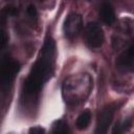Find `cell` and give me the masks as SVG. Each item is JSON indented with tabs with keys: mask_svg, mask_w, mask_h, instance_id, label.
<instances>
[{
	"mask_svg": "<svg viewBox=\"0 0 134 134\" xmlns=\"http://www.w3.org/2000/svg\"><path fill=\"white\" fill-rule=\"evenodd\" d=\"M1 36H2V39H1V47H3V46L6 44V41H7V39H6V34L4 32V30H2Z\"/></svg>",
	"mask_w": 134,
	"mask_h": 134,
	"instance_id": "13",
	"label": "cell"
},
{
	"mask_svg": "<svg viewBox=\"0 0 134 134\" xmlns=\"http://www.w3.org/2000/svg\"><path fill=\"white\" fill-rule=\"evenodd\" d=\"M116 109H117V106L115 104H110L102 109V111L98 114L95 133H106L108 131Z\"/></svg>",
	"mask_w": 134,
	"mask_h": 134,
	"instance_id": "7",
	"label": "cell"
},
{
	"mask_svg": "<svg viewBox=\"0 0 134 134\" xmlns=\"http://www.w3.org/2000/svg\"><path fill=\"white\" fill-rule=\"evenodd\" d=\"M26 13H27V15L30 17V18H36L37 17V9H36V7L31 4V5H28L27 6V8H26Z\"/></svg>",
	"mask_w": 134,
	"mask_h": 134,
	"instance_id": "11",
	"label": "cell"
},
{
	"mask_svg": "<svg viewBox=\"0 0 134 134\" xmlns=\"http://www.w3.org/2000/svg\"><path fill=\"white\" fill-rule=\"evenodd\" d=\"M98 15H99L100 20L107 25H111L116 21L115 10H114L113 6L108 2H105L99 6Z\"/></svg>",
	"mask_w": 134,
	"mask_h": 134,
	"instance_id": "8",
	"label": "cell"
},
{
	"mask_svg": "<svg viewBox=\"0 0 134 134\" xmlns=\"http://www.w3.org/2000/svg\"><path fill=\"white\" fill-rule=\"evenodd\" d=\"M84 41L89 48H99L105 42V35L102 26L96 22H89L84 29Z\"/></svg>",
	"mask_w": 134,
	"mask_h": 134,
	"instance_id": "4",
	"label": "cell"
},
{
	"mask_svg": "<svg viewBox=\"0 0 134 134\" xmlns=\"http://www.w3.org/2000/svg\"><path fill=\"white\" fill-rule=\"evenodd\" d=\"M68 131H69L68 130V124L65 120H63V119L57 120L52 125L51 132H53V133H67Z\"/></svg>",
	"mask_w": 134,
	"mask_h": 134,
	"instance_id": "10",
	"label": "cell"
},
{
	"mask_svg": "<svg viewBox=\"0 0 134 134\" xmlns=\"http://www.w3.org/2000/svg\"><path fill=\"white\" fill-rule=\"evenodd\" d=\"M90 120H91V112L89 110H85L83 111L79 117L76 118V121H75V126H76V129L82 131V130H85L89 124H90Z\"/></svg>",
	"mask_w": 134,
	"mask_h": 134,
	"instance_id": "9",
	"label": "cell"
},
{
	"mask_svg": "<svg viewBox=\"0 0 134 134\" xmlns=\"http://www.w3.org/2000/svg\"><path fill=\"white\" fill-rule=\"evenodd\" d=\"M20 69V65L17 61L9 57H5L1 61L0 67V82L2 91H6L15 80L18 71Z\"/></svg>",
	"mask_w": 134,
	"mask_h": 134,
	"instance_id": "3",
	"label": "cell"
},
{
	"mask_svg": "<svg viewBox=\"0 0 134 134\" xmlns=\"http://www.w3.org/2000/svg\"><path fill=\"white\" fill-rule=\"evenodd\" d=\"M83 19L77 13H70L63 24V32L67 39L75 38L83 29Z\"/></svg>",
	"mask_w": 134,
	"mask_h": 134,
	"instance_id": "5",
	"label": "cell"
},
{
	"mask_svg": "<svg viewBox=\"0 0 134 134\" xmlns=\"http://www.w3.org/2000/svg\"><path fill=\"white\" fill-rule=\"evenodd\" d=\"M55 63V43L51 37H47L40 50L36 63L32 65L28 76L24 81L21 103L25 107H35L43 85L51 77Z\"/></svg>",
	"mask_w": 134,
	"mask_h": 134,
	"instance_id": "1",
	"label": "cell"
},
{
	"mask_svg": "<svg viewBox=\"0 0 134 134\" xmlns=\"http://www.w3.org/2000/svg\"><path fill=\"white\" fill-rule=\"evenodd\" d=\"M40 1H43V0H40Z\"/></svg>",
	"mask_w": 134,
	"mask_h": 134,
	"instance_id": "14",
	"label": "cell"
},
{
	"mask_svg": "<svg viewBox=\"0 0 134 134\" xmlns=\"http://www.w3.org/2000/svg\"><path fill=\"white\" fill-rule=\"evenodd\" d=\"M93 82L89 73L79 72L66 77L62 85V96L69 106H75L85 102L92 90Z\"/></svg>",
	"mask_w": 134,
	"mask_h": 134,
	"instance_id": "2",
	"label": "cell"
},
{
	"mask_svg": "<svg viewBox=\"0 0 134 134\" xmlns=\"http://www.w3.org/2000/svg\"><path fill=\"white\" fill-rule=\"evenodd\" d=\"M29 132L30 133H43V132H45V130L43 128L37 126V127H34V128L29 129Z\"/></svg>",
	"mask_w": 134,
	"mask_h": 134,
	"instance_id": "12",
	"label": "cell"
},
{
	"mask_svg": "<svg viewBox=\"0 0 134 134\" xmlns=\"http://www.w3.org/2000/svg\"><path fill=\"white\" fill-rule=\"evenodd\" d=\"M115 67L117 70L125 73L134 70V42L116 58Z\"/></svg>",
	"mask_w": 134,
	"mask_h": 134,
	"instance_id": "6",
	"label": "cell"
}]
</instances>
